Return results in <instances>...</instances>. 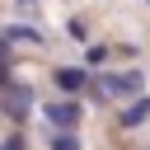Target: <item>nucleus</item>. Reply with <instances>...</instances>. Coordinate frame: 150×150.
<instances>
[{
  "instance_id": "obj_5",
  "label": "nucleus",
  "mask_w": 150,
  "mask_h": 150,
  "mask_svg": "<svg viewBox=\"0 0 150 150\" xmlns=\"http://www.w3.org/2000/svg\"><path fill=\"white\" fill-rule=\"evenodd\" d=\"M0 38L9 47H42V28H28V23H5Z\"/></svg>"
},
{
  "instance_id": "obj_3",
  "label": "nucleus",
  "mask_w": 150,
  "mask_h": 150,
  "mask_svg": "<svg viewBox=\"0 0 150 150\" xmlns=\"http://www.w3.org/2000/svg\"><path fill=\"white\" fill-rule=\"evenodd\" d=\"M42 112H47V122H52L56 131H75V122L84 117V108H80V103L70 98V94H66V98H56V103H47Z\"/></svg>"
},
{
  "instance_id": "obj_2",
  "label": "nucleus",
  "mask_w": 150,
  "mask_h": 150,
  "mask_svg": "<svg viewBox=\"0 0 150 150\" xmlns=\"http://www.w3.org/2000/svg\"><path fill=\"white\" fill-rule=\"evenodd\" d=\"M0 108H5V117L19 127V122H28V108H33V89L23 84V80H5V89H0Z\"/></svg>"
},
{
  "instance_id": "obj_9",
  "label": "nucleus",
  "mask_w": 150,
  "mask_h": 150,
  "mask_svg": "<svg viewBox=\"0 0 150 150\" xmlns=\"http://www.w3.org/2000/svg\"><path fill=\"white\" fill-rule=\"evenodd\" d=\"M66 33H70L75 42H84V19H70V23H66Z\"/></svg>"
},
{
  "instance_id": "obj_6",
  "label": "nucleus",
  "mask_w": 150,
  "mask_h": 150,
  "mask_svg": "<svg viewBox=\"0 0 150 150\" xmlns=\"http://www.w3.org/2000/svg\"><path fill=\"white\" fill-rule=\"evenodd\" d=\"M145 117H150V94H141V98H131V103L122 108V117H117V122H122V127L131 131V127H141Z\"/></svg>"
},
{
  "instance_id": "obj_7",
  "label": "nucleus",
  "mask_w": 150,
  "mask_h": 150,
  "mask_svg": "<svg viewBox=\"0 0 150 150\" xmlns=\"http://www.w3.org/2000/svg\"><path fill=\"white\" fill-rule=\"evenodd\" d=\"M52 150H80L75 131H56V136H52Z\"/></svg>"
},
{
  "instance_id": "obj_1",
  "label": "nucleus",
  "mask_w": 150,
  "mask_h": 150,
  "mask_svg": "<svg viewBox=\"0 0 150 150\" xmlns=\"http://www.w3.org/2000/svg\"><path fill=\"white\" fill-rule=\"evenodd\" d=\"M94 80L103 84V94H108L112 103H131V98L145 94V75H141V70H122V75L108 70V75H94Z\"/></svg>"
},
{
  "instance_id": "obj_10",
  "label": "nucleus",
  "mask_w": 150,
  "mask_h": 150,
  "mask_svg": "<svg viewBox=\"0 0 150 150\" xmlns=\"http://www.w3.org/2000/svg\"><path fill=\"white\" fill-rule=\"evenodd\" d=\"M0 150H23V136H19V131H9V136L0 141Z\"/></svg>"
},
{
  "instance_id": "obj_11",
  "label": "nucleus",
  "mask_w": 150,
  "mask_h": 150,
  "mask_svg": "<svg viewBox=\"0 0 150 150\" xmlns=\"http://www.w3.org/2000/svg\"><path fill=\"white\" fill-rule=\"evenodd\" d=\"M33 5H38V0H19V9H33Z\"/></svg>"
},
{
  "instance_id": "obj_4",
  "label": "nucleus",
  "mask_w": 150,
  "mask_h": 150,
  "mask_svg": "<svg viewBox=\"0 0 150 150\" xmlns=\"http://www.w3.org/2000/svg\"><path fill=\"white\" fill-rule=\"evenodd\" d=\"M52 80H56V89H61V94H84V89L94 84V75H89L84 66H56V75H52Z\"/></svg>"
},
{
  "instance_id": "obj_8",
  "label": "nucleus",
  "mask_w": 150,
  "mask_h": 150,
  "mask_svg": "<svg viewBox=\"0 0 150 150\" xmlns=\"http://www.w3.org/2000/svg\"><path fill=\"white\" fill-rule=\"evenodd\" d=\"M108 61V47L103 42H89V66H103Z\"/></svg>"
}]
</instances>
